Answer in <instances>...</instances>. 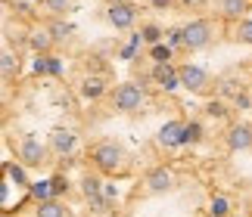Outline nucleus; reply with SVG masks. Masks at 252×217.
Listing matches in <instances>:
<instances>
[{
  "label": "nucleus",
  "mask_w": 252,
  "mask_h": 217,
  "mask_svg": "<svg viewBox=\"0 0 252 217\" xmlns=\"http://www.w3.org/2000/svg\"><path fill=\"white\" fill-rule=\"evenodd\" d=\"M91 162L100 174H109V177H125L131 171V155L122 143L115 140H96L91 146Z\"/></svg>",
  "instance_id": "nucleus-1"
},
{
  "label": "nucleus",
  "mask_w": 252,
  "mask_h": 217,
  "mask_svg": "<svg viewBox=\"0 0 252 217\" xmlns=\"http://www.w3.org/2000/svg\"><path fill=\"white\" fill-rule=\"evenodd\" d=\"M143 103H147V90H143V84H134V81H125L112 90V108L122 115H134L140 112Z\"/></svg>",
  "instance_id": "nucleus-2"
},
{
  "label": "nucleus",
  "mask_w": 252,
  "mask_h": 217,
  "mask_svg": "<svg viewBox=\"0 0 252 217\" xmlns=\"http://www.w3.org/2000/svg\"><path fill=\"white\" fill-rule=\"evenodd\" d=\"M212 37H215V28H212L209 19H193V22L184 25V50L199 53L212 44Z\"/></svg>",
  "instance_id": "nucleus-3"
},
{
  "label": "nucleus",
  "mask_w": 252,
  "mask_h": 217,
  "mask_svg": "<svg viewBox=\"0 0 252 217\" xmlns=\"http://www.w3.org/2000/svg\"><path fill=\"white\" fill-rule=\"evenodd\" d=\"M47 155H50V146H44L41 140H34V136H22L19 146H16V162L25 164V167H44L50 162Z\"/></svg>",
  "instance_id": "nucleus-4"
},
{
  "label": "nucleus",
  "mask_w": 252,
  "mask_h": 217,
  "mask_svg": "<svg viewBox=\"0 0 252 217\" xmlns=\"http://www.w3.org/2000/svg\"><path fill=\"white\" fill-rule=\"evenodd\" d=\"M178 72H181V87H187L190 93H209L212 90V75L206 72V68H199V65H178Z\"/></svg>",
  "instance_id": "nucleus-5"
},
{
  "label": "nucleus",
  "mask_w": 252,
  "mask_h": 217,
  "mask_svg": "<svg viewBox=\"0 0 252 217\" xmlns=\"http://www.w3.org/2000/svg\"><path fill=\"white\" fill-rule=\"evenodd\" d=\"M143 186H147V192L150 195H165L174 190V171L168 164H156V167H150L147 177H143Z\"/></svg>",
  "instance_id": "nucleus-6"
},
{
  "label": "nucleus",
  "mask_w": 252,
  "mask_h": 217,
  "mask_svg": "<svg viewBox=\"0 0 252 217\" xmlns=\"http://www.w3.org/2000/svg\"><path fill=\"white\" fill-rule=\"evenodd\" d=\"M47 146H50L53 155H72L78 149V134H75L72 127H56V131H50Z\"/></svg>",
  "instance_id": "nucleus-7"
},
{
  "label": "nucleus",
  "mask_w": 252,
  "mask_h": 217,
  "mask_svg": "<svg viewBox=\"0 0 252 217\" xmlns=\"http://www.w3.org/2000/svg\"><path fill=\"white\" fill-rule=\"evenodd\" d=\"M106 19H109L112 28L125 31V28H131L134 22H137V6L134 3H109L106 6Z\"/></svg>",
  "instance_id": "nucleus-8"
},
{
  "label": "nucleus",
  "mask_w": 252,
  "mask_h": 217,
  "mask_svg": "<svg viewBox=\"0 0 252 217\" xmlns=\"http://www.w3.org/2000/svg\"><path fill=\"white\" fill-rule=\"evenodd\" d=\"M224 143L230 152H249L252 149V124H230L224 134Z\"/></svg>",
  "instance_id": "nucleus-9"
},
{
  "label": "nucleus",
  "mask_w": 252,
  "mask_h": 217,
  "mask_svg": "<svg viewBox=\"0 0 252 217\" xmlns=\"http://www.w3.org/2000/svg\"><path fill=\"white\" fill-rule=\"evenodd\" d=\"M81 195H84L87 202H91V208H94V211H106V205H109L100 177H91V174H87L84 180H81Z\"/></svg>",
  "instance_id": "nucleus-10"
},
{
  "label": "nucleus",
  "mask_w": 252,
  "mask_h": 217,
  "mask_svg": "<svg viewBox=\"0 0 252 217\" xmlns=\"http://www.w3.org/2000/svg\"><path fill=\"white\" fill-rule=\"evenodd\" d=\"M184 127H187V121H178V118L165 121L156 134V143L162 149H178V146H184Z\"/></svg>",
  "instance_id": "nucleus-11"
},
{
  "label": "nucleus",
  "mask_w": 252,
  "mask_h": 217,
  "mask_svg": "<svg viewBox=\"0 0 252 217\" xmlns=\"http://www.w3.org/2000/svg\"><path fill=\"white\" fill-rule=\"evenodd\" d=\"M153 81H156V87H159V90H165V93L178 90V87H181V72H178V65H171V62L156 65V68H153Z\"/></svg>",
  "instance_id": "nucleus-12"
},
{
  "label": "nucleus",
  "mask_w": 252,
  "mask_h": 217,
  "mask_svg": "<svg viewBox=\"0 0 252 217\" xmlns=\"http://www.w3.org/2000/svg\"><path fill=\"white\" fill-rule=\"evenodd\" d=\"M78 90H81L84 100H100V96L109 90V84H106V78H103V75H87L84 81H81Z\"/></svg>",
  "instance_id": "nucleus-13"
},
{
  "label": "nucleus",
  "mask_w": 252,
  "mask_h": 217,
  "mask_svg": "<svg viewBox=\"0 0 252 217\" xmlns=\"http://www.w3.org/2000/svg\"><path fill=\"white\" fill-rule=\"evenodd\" d=\"M246 9H249V0H221V19H227L234 25L246 16Z\"/></svg>",
  "instance_id": "nucleus-14"
},
{
  "label": "nucleus",
  "mask_w": 252,
  "mask_h": 217,
  "mask_svg": "<svg viewBox=\"0 0 252 217\" xmlns=\"http://www.w3.org/2000/svg\"><path fill=\"white\" fill-rule=\"evenodd\" d=\"M0 75H3L6 84L19 75V56L9 50V47H3V53H0Z\"/></svg>",
  "instance_id": "nucleus-15"
},
{
  "label": "nucleus",
  "mask_w": 252,
  "mask_h": 217,
  "mask_svg": "<svg viewBox=\"0 0 252 217\" xmlns=\"http://www.w3.org/2000/svg\"><path fill=\"white\" fill-rule=\"evenodd\" d=\"M28 44H32V50L41 56V53H50V47L56 44L50 28H37V31H32V37H28Z\"/></svg>",
  "instance_id": "nucleus-16"
},
{
  "label": "nucleus",
  "mask_w": 252,
  "mask_h": 217,
  "mask_svg": "<svg viewBox=\"0 0 252 217\" xmlns=\"http://www.w3.org/2000/svg\"><path fill=\"white\" fill-rule=\"evenodd\" d=\"M34 217H69V211L60 199H47V202H37Z\"/></svg>",
  "instance_id": "nucleus-17"
},
{
  "label": "nucleus",
  "mask_w": 252,
  "mask_h": 217,
  "mask_svg": "<svg viewBox=\"0 0 252 217\" xmlns=\"http://www.w3.org/2000/svg\"><path fill=\"white\" fill-rule=\"evenodd\" d=\"M202 140H206V127L199 121H187V127H184V146H196Z\"/></svg>",
  "instance_id": "nucleus-18"
},
{
  "label": "nucleus",
  "mask_w": 252,
  "mask_h": 217,
  "mask_svg": "<svg viewBox=\"0 0 252 217\" xmlns=\"http://www.w3.org/2000/svg\"><path fill=\"white\" fill-rule=\"evenodd\" d=\"M28 192H32L37 202L56 199V192H53V180H34V183H32V190H28Z\"/></svg>",
  "instance_id": "nucleus-19"
},
{
  "label": "nucleus",
  "mask_w": 252,
  "mask_h": 217,
  "mask_svg": "<svg viewBox=\"0 0 252 217\" xmlns=\"http://www.w3.org/2000/svg\"><path fill=\"white\" fill-rule=\"evenodd\" d=\"M6 177H9V183L22 186V190H32V180L25 177V164H6Z\"/></svg>",
  "instance_id": "nucleus-20"
},
{
  "label": "nucleus",
  "mask_w": 252,
  "mask_h": 217,
  "mask_svg": "<svg viewBox=\"0 0 252 217\" xmlns=\"http://www.w3.org/2000/svg\"><path fill=\"white\" fill-rule=\"evenodd\" d=\"M162 28L159 25H153V22H147V25H140V41L143 44H150V47H156V44H162Z\"/></svg>",
  "instance_id": "nucleus-21"
},
{
  "label": "nucleus",
  "mask_w": 252,
  "mask_h": 217,
  "mask_svg": "<svg viewBox=\"0 0 252 217\" xmlns=\"http://www.w3.org/2000/svg\"><path fill=\"white\" fill-rule=\"evenodd\" d=\"M171 56H174V47H168V44H156V47H150V59H153L156 65L171 62Z\"/></svg>",
  "instance_id": "nucleus-22"
},
{
  "label": "nucleus",
  "mask_w": 252,
  "mask_h": 217,
  "mask_svg": "<svg viewBox=\"0 0 252 217\" xmlns=\"http://www.w3.org/2000/svg\"><path fill=\"white\" fill-rule=\"evenodd\" d=\"M234 41L252 47V19H240V22L234 25Z\"/></svg>",
  "instance_id": "nucleus-23"
},
{
  "label": "nucleus",
  "mask_w": 252,
  "mask_h": 217,
  "mask_svg": "<svg viewBox=\"0 0 252 217\" xmlns=\"http://www.w3.org/2000/svg\"><path fill=\"white\" fill-rule=\"evenodd\" d=\"M227 112H230V108L224 106V100H209V106H206L209 118H227Z\"/></svg>",
  "instance_id": "nucleus-24"
},
{
  "label": "nucleus",
  "mask_w": 252,
  "mask_h": 217,
  "mask_svg": "<svg viewBox=\"0 0 252 217\" xmlns=\"http://www.w3.org/2000/svg\"><path fill=\"white\" fill-rule=\"evenodd\" d=\"M47 28H50L53 41H69V34H72V25H65V22H50Z\"/></svg>",
  "instance_id": "nucleus-25"
},
{
  "label": "nucleus",
  "mask_w": 252,
  "mask_h": 217,
  "mask_svg": "<svg viewBox=\"0 0 252 217\" xmlns=\"http://www.w3.org/2000/svg\"><path fill=\"white\" fill-rule=\"evenodd\" d=\"M230 103H234V108L246 112V108H252V93H249V90H240V93L230 96Z\"/></svg>",
  "instance_id": "nucleus-26"
},
{
  "label": "nucleus",
  "mask_w": 252,
  "mask_h": 217,
  "mask_svg": "<svg viewBox=\"0 0 252 217\" xmlns=\"http://www.w3.org/2000/svg\"><path fill=\"white\" fill-rule=\"evenodd\" d=\"M212 214L215 217H227L230 214V202L224 199V195H215V199H212Z\"/></svg>",
  "instance_id": "nucleus-27"
},
{
  "label": "nucleus",
  "mask_w": 252,
  "mask_h": 217,
  "mask_svg": "<svg viewBox=\"0 0 252 217\" xmlns=\"http://www.w3.org/2000/svg\"><path fill=\"white\" fill-rule=\"evenodd\" d=\"M168 47H184V28H168Z\"/></svg>",
  "instance_id": "nucleus-28"
},
{
  "label": "nucleus",
  "mask_w": 252,
  "mask_h": 217,
  "mask_svg": "<svg viewBox=\"0 0 252 217\" xmlns=\"http://www.w3.org/2000/svg\"><path fill=\"white\" fill-rule=\"evenodd\" d=\"M44 3H47V6H50V9H53V13H65V9H69V6H72V0H44Z\"/></svg>",
  "instance_id": "nucleus-29"
},
{
  "label": "nucleus",
  "mask_w": 252,
  "mask_h": 217,
  "mask_svg": "<svg viewBox=\"0 0 252 217\" xmlns=\"http://www.w3.org/2000/svg\"><path fill=\"white\" fill-rule=\"evenodd\" d=\"M53 192H56V199H60L63 192H69V180H65V177H53Z\"/></svg>",
  "instance_id": "nucleus-30"
},
{
  "label": "nucleus",
  "mask_w": 252,
  "mask_h": 217,
  "mask_svg": "<svg viewBox=\"0 0 252 217\" xmlns=\"http://www.w3.org/2000/svg\"><path fill=\"white\" fill-rule=\"evenodd\" d=\"M153 9H171V0H150Z\"/></svg>",
  "instance_id": "nucleus-31"
},
{
  "label": "nucleus",
  "mask_w": 252,
  "mask_h": 217,
  "mask_svg": "<svg viewBox=\"0 0 252 217\" xmlns=\"http://www.w3.org/2000/svg\"><path fill=\"white\" fill-rule=\"evenodd\" d=\"M181 3H187V6H190V3H202V0H181Z\"/></svg>",
  "instance_id": "nucleus-32"
},
{
  "label": "nucleus",
  "mask_w": 252,
  "mask_h": 217,
  "mask_svg": "<svg viewBox=\"0 0 252 217\" xmlns=\"http://www.w3.org/2000/svg\"><path fill=\"white\" fill-rule=\"evenodd\" d=\"M109 3H131V0H109Z\"/></svg>",
  "instance_id": "nucleus-33"
}]
</instances>
